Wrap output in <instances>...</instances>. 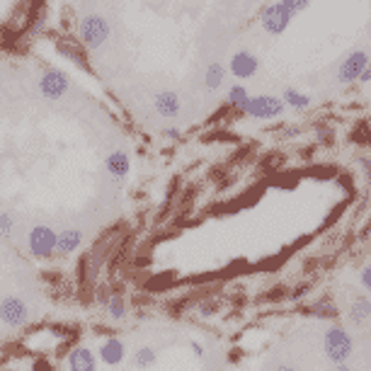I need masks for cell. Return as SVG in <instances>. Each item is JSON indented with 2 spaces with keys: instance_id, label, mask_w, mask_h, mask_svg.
I'll return each instance as SVG.
<instances>
[{
  "instance_id": "obj_25",
  "label": "cell",
  "mask_w": 371,
  "mask_h": 371,
  "mask_svg": "<svg viewBox=\"0 0 371 371\" xmlns=\"http://www.w3.org/2000/svg\"><path fill=\"white\" fill-rule=\"evenodd\" d=\"M301 131H303V129H298V127H287L281 133H284L287 138H294V136H301Z\"/></svg>"
},
{
  "instance_id": "obj_27",
  "label": "cell",
  "mask_w": 371,
  "mask_h": 371,
  "mask_svg": "<svg viewBox=\"0 0 371 371\" xmlns=\"http://www.w3.org/2000/svg\"><path fill=\"white\" fill-rule=\"evenodd\" d=\"M163 136H168V138H172V141H175V138H180V131H177V127H170V129H165V131H163Z\"/></svg>"
},
{
  "instance_id": "obj_11",
  "label": "cell",
  "mask_w": 371,
  "mask_h": 371,
  "mask_svg": "<svg viewBox=\"0 0 371 371\" xmlns=\"http://www.w3.org/2000/svg\"><path fill=\"white\" fill-rule=\"evenodd\" d=\"M153 107H155V112H158L160 117L172 119V117H177V114H180V97H177V92H172V90H163V92H158V95H155Z\"/></svg>"
},
{
  "instance_id": "obj_9",
  "label": "cell",
  "mask_w": 371,
  "mask_h": 371,
  "mask_svg": "<svg viewBox=\"0 0 371 371\" xmlns=\"http://www.w3.org/2000/svg\"><path fill=\"white\" fill-rule=\"evenodd\" d=\"M71 371H97V355L90 347H75L68 352V359H66Z\"/></svg>"
},
{
  "instance_id": "obj_22",
  "label": "cell",
  "mask_w": 371,
  "mask_h": 371,
  "mask_svg": "<svg viewBox=\"0 0 371 371\" xmlns=\"http://www.w3.org/2000/svg\"><path fill=\"white\" fill-rule=\"evenodd\" d=\"M12 233V216L10 214H0V238H10Z\"/></svg>"
},
{
  "instance_id": "obj_32",
  "label": "cell",
  "mask_w": 371,
  "mask_h": 371,
  "mask_svg": "<svg viewBox=\"0 0 371 371\" xmlns=\"http://www.w3.org/2000/svg\"><path fill=\"white\" fill-rule=\"evenodd\" d=\"M274 371H296L292 364H279V366H274Z\"/></svg>"
},
{
  "instance_id": "obj_5",
  "label": "cell",
  "mask_w": 371,
  "mask_h": 371,
  "mask_svg": "<svg viewBox=\"0 0 371 371\" xmlns=\"http://www.w3.org/2000/svg\"><path fill=\"white\" fill-rule=\"evenodd\" d=\"M292 15H294V12L289 10L284 3H274V5H270V8H265V10H262L260 22H262V27H265L267 32L281 34L289 27V22H292Z\"/></svg>"
},
{
  "instance_id": "obj_2",
  "label": "cell",
  "mask_w": 371,
  "mask_h": 371,
  "mask_svg": "<svg viewBox=\"0 0 371 371\" xmlns=\"http://www.w3.org/2000/svg\"><path fill=\"white\" fill-rule=\"evenodd\" d=\"M56 238H59V233L51 226H34L29 231V240H27L29 255L37 260H51L56 255Z\"/></svg>"
},
{
  "instance_id": "obj_20",
  "label": "cell",
  "mask_w": 371,
  "mask_h": 371,
  "mask_svg": "<svg viewBox=\"0 0 371 371\" xmlns=\"http://www.w3.org/2000/svg\"><path fill=\"white\" fill-rule=\"evenodd\" d=\"M248 100H250V95H248V90H245L243 85H233V88L228 90V105L235 107V110H245Z\"/></svg>"
},
{
  "instance_id": "obj_30",
  "label": "cell",
  "mask_w": 371,
  "mask_h": 371,
  "mask_svg": "<svg viewBox=\"0 0 371 371\" xmlns=\"http://www.w3.org/2000/svg\"><path fill=\"white\" fill-rule=\"evenodd\" d=\"M192 352H194L196 357H204V350H202V345H199V342H192Z\"/></svg>"
},
{
  "instance_id": "obj_10",
  "label": "cell",
  "mask_w": 371,
  "mask_h": 371,
  "mask_svg": "<svg viewBox=\"0 0 371 371\" xmlns=\"http://www.w3.org/2000/svg\"><path fill=\"white\" fill-rule=\"evenodd\" d=\"M366 64H369V59H366L364 51H355L347 56V61L342 66H340V83H352V80H357L361 75V71L366 68Z\"/></svg>"
},
{
  "instance_id": "obj_13",
  "label": "cell",
  "mask_w": 371,
  "mask_h": 371,
  "mask_svg": "<svg viewBox=\"0 0 371 371\" xmlns=\"http://www.w3.org/2000/svg\"><path fill=\"white\" fill-rule=\"evenodd\" d=\"M105 168L112 177H117V180H124L129 175V168H131V160L124 151H112L110 155L105 158Z\"/></svg>"
},
{
  "instance_id": "obj_3",
  "label": "cell",
  "mask_w": 371,
  "mask_h": 371,
  "mask_svg": "<svg viewBox=\"0 0 371 371\" xmlns=\"http://www.w3.org/2000/svg\"><path fill=\"white\" fill-rule=\"evenodd\" d=\"M80 39L88 49H100L110 37V25L100 15H88L80 20Z\"/></svg>"
},
{
  "instance_id": "obj_21",
  "label": "cell",
  "mask_w": 371,
  "mask_h": 371,
  "mask_svg": "<svg viewBox=\"0 0 371 371\" xmlns=\"http://www.w3.org/2000/svg\"><path fill=\"white\" fill-rule=\"evenodd\" d=\"M223 66H218V64H212L209 66V71H207V75H204V83H207V88L209 90H216V88H221L223 85Z\"/></svg>"
},
{
  "instance_id": "obj_29",
  "label": "cell",
  "mask_w": 371,
  "mask_h": 371,
  "mask_svg": "<svg viewBox=\"0 0 371 371\" xmlns=\"http://www.w3.org/2000/svg\"><path fill=\"white\" fill-rule=\"evenodd\" d=\"M359 80H364V83H366V80H371V64H366V68H364V71H361V75H359Z\"/></svg>"
},
{
  "instance_id": "obj_17",
  "label": "cell",
  "mask_w": 371,
  "mask_h": 371,
  "mask_svg": "<svg viewBox=\"0 0 371 371\" xmlns=\"http://www.w3.org/2000/svg\"><path fill=\"white\" fill-rule=\"evenodd\" d=\"M155 359H158V355H155L153 347H138L131 357V361H133L136 369H151V366L155 364Z\"/></svg>"
},
{
  "instance_id": "obj_24",
  "label": "cell",
  "mask_w": 371,
  "mask_h": 371,
  "mask_svg": "<svg viewBox=\"0 0 371 371\" xmlns=\"http://www.w3.org/2000/svg\"><path fill=\"white\" fill-rule=\"evenodd\" d=\"M359 281H361V287H364L366 292L371 294V265H366L364 270H361V274H359Z\"/></svg>"
},
{
  "instance_id": "obj_18",
  "label": "cell",
  "mask_w": 371,
  "mask_h": 371,
  "mask_svg": "<svg viewBox=\"0 0 371 371\" xmlns=\"http://www.w3.org/2000/svg\"><path fill=\"white\" fill-rule=\"evenodd\" d=\"M281 102L289 107H294V110H306L308 105H311V97L303 95V92L294 90V88H287L284 90V95H281Z\"/></svg>"
},
{
  "instance_id": "obj_7",
  "label": "cell",
  "mask_w": 371,
  "mask_h": 371,
  "mask_svg": "<svg viewBox=\"0 0 371 371\" xmlns=\"http://www.w3.org/2000/svg\"><path fill=\"white\" fill-rule=\"evenodd\" d=\"M68 83L71 80L64 71L51 68L42 75V80H39V90H42V95L47 97V100H59V97L68 90Z\"/></svg>"
},
{
  "instance_id": "obj_28",
  "label": "cell",
  "mask_w": 371,
  "mask_h": 371,
  "mask_svg": "<svg viewBox=\"0 0 371 371\" xmlns=\"http://www.w3.org/2000/svg\"><path fill=\"white\" fill-rule=\"evenodd\" d=\"M361 165H364V172H366V177H369V182H371V158H361Z\"/></svg>"
},
{
  "instance_id": "obj_6",
  "label": "cell",
  "mask_w": 371,
  "mask_h": 371,
  "mask_svg": "<svg viewBox=\"0 0 371 371\" xmlns=\"http://www.w3.org/2000/svg\"><path fill=\"white\" fill-rule=\"evenodd\" d=\"M29 318V311H27V303L17 296H8L0 301V320L10 328H20Z\"/></svg>"
},
{
  "instance_id": "obj_12",
  "label": "cell",
  "mask_w": 371,
  "mask_h": 371,
  "mask_svg": "<svg viewBox=\"0 0 371 371\" xmlns=\"http://www.w3.org/2000/svg\"><path fill=\"white\" fill-rule=\"evenodd\" d=\"M255 71H257V59L250 51H238L231 59V73L235 78H250V75H255Z\"/></svg>"
},
{
  "instance_id": "obj_14",
  "label": "cell",
  "mask_w": 371,
  "mask_h": 371,
  "mask_svg": "<svg viewBox=\"0 0 371 371\" xmlns=\"http://www.w3.org/2000/svg\"><path fill=\"white\" fill-rule=\"evenodd\" d=\"M80 245H83V233H80L78 228H66V231L59 233V238H56V253L73 255Z\"/></svg>"
},
{
  "instance_id": "obj_16",
  "label": "cell",
  "mask_w": 371,
  "mask_h": 371,
  "mask_svg": "<svg viewBox=\"0 0 371 371\" xmlns=\"http://www.w3.org/2000/svg\"><path fill=\"white\" fill-rule=\"evenodd\" d=\"M308 311H311L313 316H318V318H337V306H335V301L330 296H323V298H318V301H313Z\"/></svg>"
},
{
  "instance_id": "obj_19",
  "label": "cell",
  "mask_w": 371,
  "mask_h": 371,
  "mask_svg": "<svg viewBox=\"0 0 371 371\" xmlns=\"http://www.w3.org/2000/svg\"><path fill=\"white\" fill-rule=\"evenodd\" d=\"M107 316L112 320H122L127 316V301L122 296H110L107 298Z\"/></svg>"
},
{
  "instance_id": "obj_23",
  "label": "cell",
  "mask_w": 371,
  "mask_h": 371,
  "mask_svg": "<svg viewBox=\"0 0 371 371\" xmlns=\"http://www.w3.org/2000/svg\"><path fill=\"white\" fill-rule=\"evenodd\" d=\"M281 3H284L292 12H298V10H303V8H308L311 0H281Z\"/></svg>"
},
{
  "instance_id": "obj_8",
  "label": "cell",
  "mask_w": 371,
  "mask_h": 371,
  "mask_svg": "<svg viewBox=\"0 0 371 371\" xmlns=\"http://www.w3.org/2000/svg\"><path fill=\"white\" fill-rule=\"evenodd\" d=\"M127 357V347H124L122 340L117 337H107L100 345V352H97V361L107 366H119Z\"/></svg>"
},
{
  "instance_id": "obj_31",
  "label": "cell",
  "mask_w": 371,
  "mask_h": 371,
  "mask_svg": "<svg viewBox=\"0 0 371 371\" xmlns=\"http://www.w3.org/2000/svg\"><path fill=\"white\" fill-rule=\"evenodd\" d=\"M333 371H352V366L345 361V364H335V369H333Z\"/></svg>"
},
{
  "instance_id": "obj_1",
  "label": "cell",
  "mask_w": 371,
  "mask_h": 371,
  "mask_svg": "<svg viewBox=\"0 0 371 371\" xmlns=\"http://www.w3.org/2000/svg\"><path fill=\"white\" fill-rule=\"evenodd\" d=\"M323 350L333 364H345V361L350 359L352 350H355L352 335L347 333L345 328L333 325V328H328V333H325V337H323Z\"/></svg>"
},
{
  "instance_id": "obj_26",
  "label": "cell",
  "mask_w": 371,
  "mask_h": 371,
  "mask_svg": "<svg viewBox=\"0 0 371 371\" xmlns=\"http://www.w3.org/2000/svg\"><path fill=\"white\" fill-rule=\"evenodd\" d=\"M318 138H323V141H333V131H330L328 127L318 129Z\"/></svg>"
},
{
  "instance_id": "obj_4",
  "label": "cell",
  "mask_w": 371,
  "mask_h": 371,
  "mask_svg": "<svg viewBox=\"0 0 371 371\" xmlns=\"http://www.w3.org/2000/svg\"><path fill=\"white\" fill-rule=\"evenodd\" d=\"M243 112L253 119H274L284 112V102L272 95H257V97H250Z\"/></svg>"
},
{
  "instance_id": "obj_15",
  "label": "cell",
  "mask_w": 371,
  "mask_h": 371,
  "mask_svg": "<svg viewBox=\"0 0 371 371\" xmlns=\"http://www.w3.org/2000/svg\"><path fill=\"white\" fill-rule=\"evenodd\" d=\"M369 318H371V298L369 296H357L350 306V320L359 325Z\"/></svg>"
}]
</instances>
